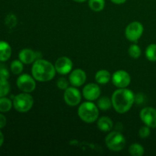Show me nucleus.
Wrapping results in <instances>:
<instances>
[{"mask_svg": "<svg viewBox=\"0 0 156 156\" xmlns=\"http://www.w3.org/2000/svg\"><path fill=\"white\" fill-rule=\"evenodd\" d=\"M112 106L119 114L127 112L135 102V95L129 89L120 88L114 91L111 98Z\"/></svg>", "mask_w": 156, "mask_h": 156, "instance_id": "nucleus-1", "label": "nucleus"}, {"mask_svg": "<svg viewBox=\"0 0 156 156\" xmlns=\"http://www.w3.org/2000/svg\"><path fill=\"white\" fill-rule=\"evenodd\" d=\"M55 66L47 60L38 59L34 62L31 69L32 76L38 82H48L53 79L56 74Z\"/></svg>", "mask_w": 156, "mask_h": 156, "instance_id": "nucleus-2", "label": "nucleus"}, {"mask_svg": "<svg viewBox=\"0 0 156 156\" xmlns=\"http://www.w3.org/2000/svg\"><path fill=\"white\" fill-rule=\"evenodd\" d=\"M78 114L82 121L85 123H94L98 117V108L92 102H84L79 106Z\"/></svg>", "mask_w": 156, "mask_h": 156, "instance_id": "nucleus-3", "label": "nucleus"}, {"mask_svg": "<svg viewBox=\"0 0 156 156\" xmlns=\"http://www.w3.org/2000/svg\"><path fill=\"white\" fill-rule=\"evenodd\" d=\"M106 146L113 152H120L124 149L126 146V140L123 134L114 131L108 134L105 139Z\"/></svg>", "mask_w": 156, "mask_h": 156, "instance_id": "nucleus-4", "label": "nucleus"}, {"mask_svg": "<svg viewBox=\"0 0 156 156\" xmlns=\"http://www.w3.org/2000/svg\"><path fill=\"white\" fill-rule=\"evenodd\" d=\"M34 105V99L28 93H21L14 98L13 106L17 111L25 113L30 111Z\"/></svg>", "mask_w": 156, "mask_h": 156, "instance_id": "nucleus-5", "label": "nucleus"}, {"mask_svg": "<svg viewBox=\"0 0 156 156\" xmlns=\"http://www.w3.org/2000/svg\"><path fill=\"white\" fill-rule=\"evenodd\" d=\"M143 33V26L139 21H133L127 25L125 30L126 37L132 42L138 41Z\"/></svg>", "mask_w": 156, "mask_h": 156, "instance_id": "nucleus-6", "label": "nucleus"}, {"mask_svg": "<svg viewBox=\"0 0 156 156\" xmlns=\"http://www.w3.org/2000/svg\"><path fill=\"white\" fill-rule=\"evenodd\" d=\"M17 86L23 92H32L36 88L35 79L28 74L21 75L17 79Z\"/></svg>", "mask_w": 156, "mask_h": 156, "instance_id": "nucleus-7", "label": "nucleus"}, {"mask_svg": "<svg viewBox=\"0 0 156 156\" xmlns=\"http://www.w3.org/2000/svg\"><path fill=\"white\" fill-rule=\"evenodd\" d=\"M131 82V78L129 73L124 70H118L112 76V82L116 87L119 88H126Z\"/></svg>", "mask_w": 156, "mask_h": 156, "instance_id": "nucleus-8", "label": "nucleus"}, {"mask_svg": "<svg viewBox=\"0 0 156 156\" xmlns=\"http://www.w3.org/2000/svg\"><path fill=\"white\" fill-rule=\"evenodd\" d=\"M82 99L81 93L75 87L67 88L64 91V101L69 106H76L79 105Z\"/></svg>", "mask_w": 156, "mask_h": 156, "instance_id": "nucleus-9", "label": "nucleus"}, {"mask_svg": "<svg viewBox=\"0 0 156 156\" xmlns=\"http://www.w3.org/2000/svg\"><path fill=\"white\" fill-rule=\"evenodd\" d=\"M140 118L145 125L150 128H156V110L153 108H143L140 112Z\"/></svg>", "mask_w": 156, "mask_h": 156, "instance_id": "nucleus-10", "label": "nucleus"}, {"mask_svg": "<svg viewBox=\"0 0 156 156\" xmlns=\"http://www.w3.org/2000/svg\"><path fill=\"white\" fill-rule=\"evenodd\" d=\"M82 94H83L84 98L89 101L97 100L101 95L100 87L97 84H88L84 87Z\"/></svg>", "mask_w": 156, "mask_h": 156, "instance_id": "nucleus-11", "label": "nucleus"}, {"mask_svg": "<svg viewBox=\"0 0 156 156\" xmlns=\"http://www.w3.org/2000/svg\"><path fill=\"white\" fill-rule=\"evenodd\" d=\"M54 66L56 71L59 74L66 75L69 73L73 69V62L69 58L66 56H62L56 61Z\"/></svg>", "mask_w": 156, "mask_h": 156, "instance_id": "nucleus-12", "label": "nucleus"}, {"mask_svg": "<svg viewBox=\"0 0 156 156\" xmlns=\"http://www.w3.org/2000/svg\"><path fill=\"white\" fill-rule=\"evenodd\" d=\"M86 81V74L81 69L73 70L69 76V82L75 87L82 86Z\"/></svg>", "mask_w": 156, "mask_h": 156, "instance_id": "nucleus-13", "label": "nucleus"}, {"mask_svg": "<svg viewBox=\"0 0 156 156\" xmlns=\"http://www.w3.org/2000/svg\"><path fill=\"white\" fill-rule=\"evenodd\" d=\"M37 52L34 51L30 49H23L20 51L18 57L23 63L28 65L32 62H34L37 59H40L37 56Z\"/></svg>", "mask_w": 156, "mask_h": 156, "instance_id": "nucleus-14", "label": "nucleus"}, {"mask_svg": "<svg viewBox=\"0 0 156 156\" xmlns=\"http://www.w3.org/2000/svg\"><path fill=\"white\" fill-rule=\"evenodd\" d=\"M12 56V48L7 42L0 41V62H5Z\"/></svg>", "mask_w": 156, "mask_h": 156, "instance_id": "nucleus-15", "label": "nucleus"}, {"mask_svg": "<svg viewBox=\"0 0 156 156\" xmlns=\"http://www.w3.org/2000/svg\"><path fill=\"white\" fill-rule=\"evenodd\" d=\"M98 127L102 132H109L112 129L113 122L111 118L108 117H102L98 120Z\"/></svg>", "mask_w": 156, "mask_h": 156, "instance_id": "nucleus-16", "label": "nucleus"}, {"mask_svg": "<svg viewBox=\"0 0 156 156\" xmlns=\"http://www.w3.org/2000/svg\"><path fill=\"white\" fill-rule=\"evenodd\" d=\"M111 79V74L106 69L99 70L95 74V81L99 84L105 85Z\"/></svg>", "mask_w": 156, "mask_h": 156, "instance_id": "nucleus-17", "label": "nucleus"}, {"mask_svg": "<svg viewBox=\"0 0 156 156\" xmlns=\"http://www.w3.org/2000/svg\"><path fill=\"white\" fill-rule=\"evenodd\" d=\"M89 8L94 12H101L105 5V0H88Z\"/></svg>", "mask_w": 156, "mask_h": 156, "instance_id": "nucleus-18", "label": "nucleus"}, {"mask_svg": "<svg viewBox=\"0 0 156 156\" xmlns=\"http://www.w3.org/2000/svg\"><path fill=\"white\" fill-rule=\"evenodd\" d=\"M13 102L5 97L0 98V112L5 113L12 109Z\"/></svg>", "mask_w": 156, "mask_h": 156, "instance_id": "nucleus-19", "label": "nucleus"}, {"mask_svg": "<svg viewBox=\"0 0 156 156\" xmlns=\"http://www.w3.org/2000/svg\"><path fill=\"white\" fill-rule=\"evenodd\" d=\"M112 106V101L108 97H102L98 101V107L101 111H108Z\"/></svg>", "mask_w": 156, "mask_h": 156, "instance_id": "nucleus-20", "label": "nucleus"}, {"mask_svg": "<svg viewBox=\"0 0 156 156\" xmlns=\"http://www.w3.org/2000/svg\"><path fill=\"white\" fill-rule=\"evenodd\" d=\"M144 152V148L138 143L132 144L129 148V152L132 156H142Z\"/></svg>", "mask_w": 156, "mask_h": 156, "instance_id": "nucleus-21", "label": "nucleus"}, {"mask_svg": "<svg viewBox=\"0 0 156 156\" xmlns=\"http://www.w3.org/2000/svg\"><path fill=\"white\" fill-rule=\"evenodd\" d=\"M146 58L151 62L156 61V44H152L147 47L146 50Z\"/></svg>", "mask_w": 156, "mask_h": 156, "instance_id": "nucleus-22", "label": "nucleus"}, {"mask_svg": "<svg viewBox=\"0 0 156 156\" xmlns=\"http://www.w3.org/2000/svg\"><path fill=\"white\" fill-rule=\"evenodd\" d=\"M24 66L23 62L21 60H14L11 63V71L13 74L19 75L20 73H22Z\"/></svg>", "mask_w": 156, "mask_h": 156, "instance_id": "nucleus-23", "label": "nucleus"}, {"mask_svg": "<svg viewBox=\"0 0 156 156\" xmlns=\"http://www.w3.org/2000/svg\"><path fill=\"white\" fill-rule=\"evenodd\" d=\"M10 91V85L6 79H0V98L5 97Z\"/></svg>", "mask_w": 156, "mask_h": 156, "instance_id": "nucleus-24", "label": "nucleus"}, {"mask_svg": "<svg viewBox=\"0 0 156 156\" xmlns=\"http://www.w3.org/2000/svg\"><path fill=\"white\" fill-rule=\"evenodd\" d=\"M128 52H129V56L133 59H138L141 56V49L136 44L131 45L128 50Z\"/></svg>", "mask_w": 156, "mask_h": 156, "instance_id": "nucleus-25", "label": "nucleus"}, {"mask_svg": "<svg viewBox=\"0 0 156 156\" xmlns=\"http://www.w3.org/2000/svg\"><path fill=\"white\" fill-rule=\"evenodd\" d=\"M150 135V127L148 126H143L139 130V136L142 139H146Z\"/></svg>", "mask_w": 156, "mask_h": 156, "instance_id": "nucleus-26", "label": "nucleus"}, {"mask_svg": "<svg viewBox=\"0 0 156 156\" xmlns=\"http://www.w3.org/2000/svg\"><path fill=\"white\" fill-rule=\"evenodd\" d=\"M56 85H57V87L59 89L66 90L68 88L69 82L65 78H60V79H58L57 82H56Z\"/></svg>", "mask_w": 156, "mask_h": 156, "instance_id": "nucleus-27", "label": "nucleus"}, {"mask_svg": "<svg viewBox=\"0 0 156 156\" xmlns=\"http://www.w3.org/2000/svg\"><path fill=\"white\" fill-rule=\"evenodd\" d=\"M9 78V72L8 69L4 65H1L0 64V79H6Z\"/></svg>", "mask_w": 156, "mask_h": 156, "instance_id": "nucleus-28", "label": "nucleus"}, {"mask_svg": "<svg viewBox=\"0 0 156 156\" xmlns=\"http://www.w3.org/2000/svg\"><path fill=\"white\" fill-rule=\"evenodd\" d=\"M143 101H144V94H142V93H138V94L135 96V101L136 102L137 104L143 103Z\"/></svg>", "mask_w": 156, "mask_h": 156, "instance_id": "nucleus-29", "label": "nucleus"}, {"mask_svg": "<svg viewBox=\"0 0 156 156\" xmlns=\"http://www.w3.org/2000/svg\"><path fill=\"white\" fill-rule=\"evenodd\" d=\"M7 120H6V117H5L3 114H0V129L4 128L5 126Z\"/></svg>", "mask_w": 156, "mask_h": 156, "instance_id": "nucleus-30", "label": "nucleus"}, {"mask_svg": "<svg viewBox=\"0 0 156 156\" xmlns=\"http://www.w3.org/2000/svg\"><path fill=\"white\" fill-rule=\"evenodd\" d=\"M126 0H111L112 2H114V4L117 5H120V4H123V3L126 2Z\"/></svg>", "mask_w": 156, "mask_h": 156, "instance_id": "nucleus-31", "label": "nucleus"}, {"mask_svg": "<svg viewBox=\"0 0 156 156\" xmlns=\"http://www.w3.org/2000/svg\"><path fill=\"white\" fill-rule=\"evenodd\" d=\"M3 143H4V136H3L2 133L0 131V147L2 146Z\"/></svg>", "mask_w": 156, "mask_h": 156, "instance_id": "nucleus-32", "label": "nucleus"}, {"mask_svg": "<svg viewBox=\"0 0 156 156\" xmlns=\"http://www.w3.org/2000/svg\"><path fill=\"white\" fill-rule=\"evenodd\" d=\"M73 1L76 2H83L86 1V0H73Z\"/></svg>", "mask_w": 156, "mask_h": 156, "instance_id": "nucleus-33", "label": "nucleus"}]
</instances>
